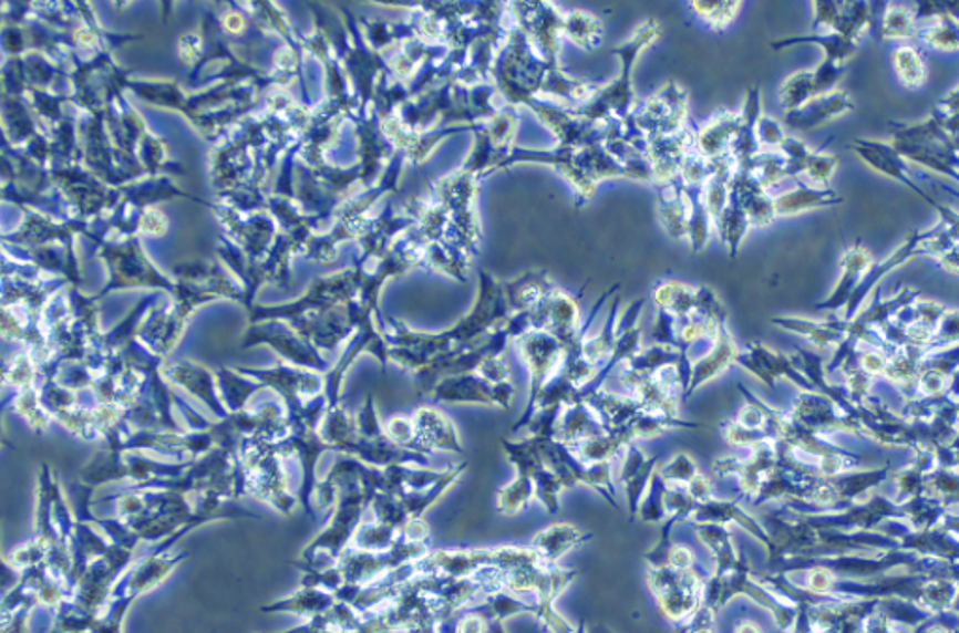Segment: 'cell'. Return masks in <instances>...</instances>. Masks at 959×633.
<instances>
[{
	"label": "cell",
	"mask_w": 959,
	"mask_h": 633,
	"mask_svg": "<svg viewBox=\"0 0 959 633\" xmlns=\"http://www.w3.org/2000/svg\"><path fill=\"white\" fill-rule=\"evenodd\" d=\"M511 315L503 281L486 272L484 268H478V291L468 313L452 329L437 334L414 332L401 323H395L394 349L390 351V356L408 370L422 372L425 365L432 364L439 356L473 347L480 341L486 340L487 335L501 329Z\"/></svg>",
	"instance_id": "cell-1"
},
{
	"label": "cell",
	"mask_w": 959,
	"mask_h": 633,
	"mask_svg": "<svg viewBox=\"0 0 959 633\" xmlns=\"http://www.w3.org/2000/svg\"><path fill=\"white\" fill-rule=\"evenodd\" d=\"M540 164L553 167L570 184L576 194L577 207H584L592 201L596 189L604 180L611 178H630L639 183L652 184V169H641L620 162L606 143L589 146L555 145L551 148H527L514 146L508 159L501 165V170H508L516 165Z\"/></svg>",
	"instance_id": "cell-2"
},
{
	"label": "cell",
	"mask_w": 959,
	"mask_h": 633,
	"mask_svg": "<svg viewBox=\"0 0 959 633\" xmlns=\"http://www.w3.org/2000/svg\"><path fill=\"white\" fill-rule=\"evenodd\" d=\"M102 505H113V518L140 536L141 542L156 546L181 532H192L208 523L192 497L173 489L130 487L92 502V506Z\"/></svg>",
	"instance_id": "cell-3"
},
{
	"label": "cell",
	"mask_w": 959,
	"mask_h": 633,
	"mask_svg": "<svg viewBox=\"0 0 959 633\" xmlns=\"http://www.w3.org/2000/svg\"><path fill=\"white\" fill-rule=\"evenodd\" d=\"M319 433L330 452H340L341 456L354 457L373 469H386L392 465L425 467L432 461V456L394 445L384 432V426H381V422L377 418L371 402L365 403L359 421H354L340 408L330 411Z\"/></svg>",
	"instance_id": "cell-4"
},
{
	"label": "cell",
	"mask_w": 959,
	"mask_h": 633,
	"mask_svg": "<svg viewBox=\"0 0 959 633\" xmlns=\"http://www.w3.org/2000/svg\"><path fill=\"white\" fill-rule=\"evenodd\" d=\"M662 37L663 24L658 19H645L643 23H639L625 42L611 49L620 64L617 77L609 81L608 85H601L587 104L576 107L577 113L600 124H615L632 115L638 107L632 81L633 68L638 64L639 56L643 55L645 49L654 45Z\"/></svg>",
	"instance_id": "cell-5"
},
{
	"label": "cell",
	"mask_w": 959,
	"mask_h": 633,
	"mask_svg": "<svg viewBox=\"0 0 959 633\" xmlns=\"http://www.w3.org/2000/svg\"><path fill=\"white\" fill-rule=\"evenodd\" d=\"M78 516L68 502L53 469L43 463L37 487V538L45 549V567L66 584L73 570L72 543Z\"/></svg>",
	"instance_id": "cell-6"
},
{
	"label": "cell",
	"mask_w": 959,
	"mask_h": 633,
	"mask_svg": "<svg viewBox=\"0 0 959 633\" xmlns=\"http://www.w3.org/2000/svg\"><path fill=\"white\" fill-rule=\"evenodd\" d=\"M186 535L189 532H181L158 543L151 553L145 554L126 570L111 592L110 602L102 611L92 633H122L124 621L135 600L158 589L159 584L188 559V551H173V546Z\"/></svg>",
	"instance_id": "cell-7"
},
{
	"label": "cell",
	"mask_w": 959,
	"mask_h": 633,
	"mask_svg": "<svg viewBox=\"0 0 959 633\" xmlns=\"http://www.w3.org/2000/svg\"><path fill=\"white\" fill-rule=\"evenodd\" d=\"M555 66L559 64L544 61L525 31L514 23L493 66V85L506 104L525 107L530 100L546 96L547 80Z\"/></svg>",
	"instance_id": "cell-8"
},
{
	"label": "cell",
	"mask_w": 959,
	"mask_h": 633,
	"mask_svg": "<svg viewBox=\"0 0 959 633\" xmlns=\"http://www.w3.org/2000/svg\"><path fill=\"white\" fill-rule=\"evenodd\" d=\"M238 469H240V497L259 500L272 506L283 516L297 510L298 495L289 487L286 461L278 448L265 446H238Z\"/></svg>",
	"instance_id": "cell-9"
},
{
	"label": "cell",
	"mask_w": 959,
	"mask_h": 633,
	"mask_svg": "<svg viewBox=\"0 0 959 633\" xmlns=\"http://www.w3.org/2000/svg\"><path fill=\"white\" fill-rule=\"evenodd\" d=\"M711 573L695 568H647V583L662 615L673 627L684 626L703 605L704 587Z\"/></svg>",
	"instance_id": "cell-10"
},
{
	"label": "cell",
	"mask_w": 959,
	"mask_h": 633,
	"mask_svg": "<svg viewBox=\"0 0 959 633\" xmlns=\"http://www.w3.org/2000/svg\"><path fill=\"white\" fill-rule=\"evenodd\" d=\"M516 349L527 367L528 394L522 416L512 426L514 433L522 432L533 421L542 392L559 373L566 356L565 345L546 330H530L516 341Z\"/></svg>",
	"instance_id": "cell-11"
},
{
	"label": "cell",
	"mask_w": 959,
	"mask_h": 633,
	"mask_svg": "<svg viewBox=\"0 0 959 633\" xmlns=\"http://www.w3.org/2000/svg\"><path fill=\"white\" fill-rule=\"evenodd\" d=\"M688 102L690 97L687 89L677 81H671L638 104L632 115L625 121L630 122L650 145V141L679 134L687 128Z\"/></svg>",
	"instance_id": "cell-12"
},
{
	"label": "cell",
	"mask_w": 959,
	"mask_h": 633,
	"mask_svg": "<svg viewBox=\"0 0 959 633\" xmlns=\"http://www.w3.org/2000/svg\"><path fill=\"white\" fill-rule=\"evenodd\" d=\"M480 178L457 169L454 175L439 183L437 199L448 212L457 237L471 253L478 256L482 226H480L476 199H478Z\"/></svg>",
	"instance_id": "cell-13"
},
{
	"label": "cell",
	"mask_w": 959,
	"mask_h": 633,
	"mask_svg": "<svg viewBox=\"0 0 959 633\" xmlns=\"http://www.w3.org/2000/svg\"><path fill=\"white\" fill-rule=\"evenodd\" d=\"M514 23L525 31L538 55L549 64H560L565 12L555 2H508Z\"/></svg>",
	"instance_id": "cell-14"
},
{
	"label": "cell",
	"mask_w": 959,
	"mask_h": 633,
	"mask_svg": "<svg viewBox=\"0 0 959 633\" xmlns=\"http://www.w3.org/2000/svg\"><path fill=\"white\" fill-rule=\"evenodd\" d=\"M525 107L533 111L536 118L551 132L557 145L589 146L608 141L609 124L589 121L570 105L560 107L547 102L546 97H535Z\"/></svg>",
	"instance_id": "cell-15"
},
{
	"label": "cell",
	"mask_w": 959,
	"mask_h": 633,
	"mask_svg": "<svg viewBox=\"0 0 959 633\" xmlns=\"http://www.w3.org/2000/svg\"><path fill=\"white\" fill-rule=\"evenodd\" d=\"M516 396L514 383L493 384L478 372L450 375L433 386L432 397L435 403L450 405H489V407L508 411Z\"/></svg>",
	"instance_id": "cell-16"
},
{
	"label": "cell",
	"mask_w": 959,
	"mask_h": 633,
	"mask_svg": "<svg viewBox=\"0 0 959 633\" xmlns=\"http://www.w3.org/2000/svg\"><path fill=\"white\" fill-rule=\"evenodd\" d=\"M528 316L533 330H546L555 335L565 349L576 345L584 326L579 315V300L563 291L559 286L555 287L535 310L528 311Z\"/></svg>",
	"instance_id": "cell-17"
},
{
	"label": "cell",
	"mask_w": 959,
	"mask_h": 633,
	"mask_svg": "<svg viewBox=\"0 0 959 633\" xmlns=\"http://www.w3.org/2000/svg\"><path fill=\"white\" fill-rule=\"evenodd\" d=\"M414 427H416V443H414V452L433 456L437 452L443 454H463L462 435L457 429L454 421L448 414L435 407V405H424L416 408L413 414Z\"/></svg>",
	"instance_id": "cell-18"
},
{
	"label": "cell",
	"mask_w": 959,
	"mask_h": 633,
	"mask_svg": "<svg viewBox=\"0 0 959 633\" xmlns=\"http://www.w3.org/2000/svg\"><path fill=\"white\" fill-rule=\"evenodd\" d=\"M660 459L662 456H658V454L649 456L643 448H639L638 443L626 448L619 473V484L622 486L626 508H628L632 521L638 519L639 505L649 491L650 481L654 478L656 470L660 469V465H658Z\"/></svg>",
	"instance_id": "cell-19"
},
{
	"label": "cell",
	"mask_w": 959,
	"mask_h": 633,
	"mask_svg": "<svg viewBox=\"0 0 959 633\" xmlns=\"http://www.w3.org/2000/svg\"><path fill=\"white\" fill-rule=\"evenodd\" d=\"M739 354H741V349L736 345L735 338L731 334L728 324H723L722 329L718 330L716 338L712 340L709 351L693 362L692 377H690L684 399L692 397L699 388H703L704 384L722 377L729 367L736 364Z\"/></svg>",
	"instance_id": "cell-20"
},
{
	"label": "cell",
	"mask_w": 959,
	"mask_h": 633,
	"mask_svg": "<svg viewBox=\"0 0 959 633\" xmlns=\"http://www.w3.org/2000/svg\"><path fill=\"white\" fill-rule=\"evenodd\" d=\"M693 146H695L693 132L688 128L682 129L679 134L666 135L660 139L650 141L647 159H649L652 175H654L652 184L671 183L674 178H679L682 164H684V159Z\"/></svg>",
	"instance_id": "cell-21"
},
{
	"label": "cell",
	"mask_w": 959,
	"mask_h": 633,
	"mask_svg": "<svg viewBox=\"0 0 959 633\" xmlns=\"http://www.w3.org/2000/svg\"><path fill=\"white\" fill-rule=\"evenodd\" d=\"M741 111H718L693 132L695 151L711 162L731 156V146L741 128Z\"/></svg>",
	"instance_id": "cell-22"
},
{
	"label": "cell",
	"mask_w": 959,
	"mask_h": 633,
	"mask_svg": "<svg viewBox=\"0 0 959 633\" xmlns=\"http://www.w3.org/2000/svg\"><path fill=\"white\" fill-rule=\"evenodd\" d=\"M853 110L855 105L847 96V92L836 91L826 96L814 97L801 110L785 113L784 122L787 128L795 132H812L828 122L836 121L839 116L847 115Z\"/></svg>",
	"instance_id": "cell-23"
},
{
	"label": "cell",
	"mask_w": 959,
	"mask_h": 633,
	"mask_svg": "<svg viewBox=\"0 0 959 633\" xmlns=\"http://www.w3.org/2000/svg\"><path fill=\"white\" fill-rule=\"evenodd\" d=\"M590 540H592V535L585 532L576 525L555 523L542 529L540 532H536L530 548L535 549L536 554L540 557L546 567H559L560 560L577 549L584 548L585 543L590 542Z\"/></svg>",
	"instance_id": "cell-24"
},
{
	"label": "cell",
	"mask_w": 959,
	"mask_h": 633,
	"mask_svg": "<svg viewBox=\"0 0 959 633\" xmlns=\"http://www.w3.org/2000/svg\"><path fill=\"white\" fill-rule=\"evenodd\" d=\"M652 188L656 191V210L663 231L673 240H688L690 210L680 178H674L671 183L652 184Z\"/></svg>",
	"instance_id": "cell-25"
},
{
	"label": "cell",
	"mask_w": 959,
	"mask_h": 633,
	"mask_svg": "<svg viewBox=\"0 0 959 633\" xmlns=\"http://www.w3.org/2000/svg\"><path fill=\"white\" fill-rule=\"evenodd\" d=\"M795 188L774 197L777 218H790V216H798V214L810 212V210L836 207V205H842L845 201L844 197L832 188L812 186V184L802 183L801 178H795Z\"/></svg>",
	"instance_id": "cell-26"
},
{
	"label": "cell",
	"mask_w": 959,
	"mask_h": 633,
	"mask_svg": "<svg viewBox=\"0 0 959 633\" xmlns=\"http://www.w3.org/2000/svg\"><path fill=\"white\" fill-rule=\"evenodd\" d=\"M338 602L340 600L336 598L334 592L327 591L322 587H316V584L302 583L297 592H292L291 596L280 598L276 602L262 605L261 611L262 613H291V615L300 616L305 621H310L313 616L330 611Z\"/></svg>",
	"instance_id": "cell-27"
},
{
	"label": "cell",
	"mask_w": 959,
	"mask_h": 633,
	"mask_svg": "<svg viewBox=\"0 0 959 633\" xmlns=\"http://www.w3.org/2000/svg\"><path fill=\"white\" fill-rule=\"evenodd\" d=\"M741 115V128L736 132L735 141H733V146H731V158L735 159L736 165L747 164V162H752L755 156H760L763 153L760 139H757V124H760L761 116H763L760 86L747 89Z\"/></svg>",
	"instance_id": "cell-28"
},
{
	"label": "cell",
	"mask_w": 959,
	"mask_h": 633,
	"mask_svg": "<svg viewBox=\"0 0 959 633\" xmlns=\"http://www.w3.org/2000/svg\"><path fill=\"white\" fill-rule=\"evenodd\" d=\"M587 403L598 416L601 427L606 432L613 433H625L628 426L636 421V416L643 411V405L630 394L620 396V394L606 392V390H600L598 394L589 397Z\"/></svg>",
	"instance_id": "cell-29"
},
{
	"label": "cell",
	"mask_w": 959,
	"mask_h": 633,
	"mask_svg": "<svg viewBox=\"0 0 959 633\" xmlns=\"http://www.w3.org/2000/svg\"><path fill=\"white\" fill-rule=\"evenodd\" d=\"M872 37L877 40H907L917 34L915 10L893 2H872Z\"/></svg>",
	"instance_id": "cell-30"
},
{
	"label": "cell",
	"mask_w": 959,
	"mask_h": 633,
	"mask_svg": "<svg viewBox=\"0 0 959 633\" xmlns=\"http://www.w3.org/2000/svg\"><path fill=\"white\" fill-rule=\"evenodd\" d=\"M503 286L512 313H528L535 310L536 305L540 304L542 300L557 287L546 272H538V270L523 272L514 280L503 281Z\"/></svg>",
	"instance_id": "cell-31"
},
{
	"label": "cell",
	"mask_w": 959,
	"mask_h": 633,
	"mask_svg": "<svg viewBox=\"0 0 959 633\" xmlns=\"http://www.w3.org/2000/svg\"><path fill=\"white\" fill-rule=\"evenodd\" d=\"M795 45H817V48L823 49L825 59L836 62V64H847L858 53V42L842 37L838 32H812V34L782 38V40L771 42V48L774 51H784V49L795 48Z\"/></svg>",
	"instance_id": "cell-32"
},
{
	"label": "cell",
	"mask_w": 959,
	"mask_h": 633,
	"mask_svg": "<svg viewBox=\"0 0 959 633\" xmlns=\"http://www.w3.org/2000/svg\"><path fill=\"white\" fill-rule=\"evenodd\" d=\"M750 229H753L752 221L747 218L739 195L731 189L728 207L723 208L722 214L714 219V231L718 232V237L722 240L731 259H736L739 256L742 242H744Z\"/></svg>",
	"instance_id": "cell-33"
},
{
	"label": "cell",
	"mask_w": 959,
	"mask_h": 633,
	"mask_svg": "<svg viewBox=\"0 0 959 633\" xmlns=\"http://www.w3.org/2000/svg\"><path fill=\"white\" fill-rule=\"evenodd\" d=\"M601 432H606V429L601 427L600 421H598L595 411L590 408L589 403L576 402L563 408L559 435H557L560 443H565L566 446H576L585 438Z\"/></svg>",
	"instance_id": "cell-34"
},
{
	"label": "cell",
	"mask_w": 959,
	"mask_h": 633,
	"mask_svg": "<svg viewBox=\"0 0 959 633\" xmlns=\"http://www.w3.org/2000/svg\"><path fill=\"white\" fill-rule=\"evenodd\" d=\"M656 310L668 311L677 319H684L698 311V286H688L679 280H662L652 289Z\"/></svg>",
	"instance_id": "cell-35"
},
{
	"label": "cell",
	"mask_w": 959,
	"mask_h": 633,
	"mask_svg": "<svg viewBox=\"0 0 959 633\" xmlns=\"http://www.w3.org/2000/svg\"><path fill=\"white\" fill-rule=\"evenodd\" d=\"M704 186H690L682 184V191L688 201V210H690V221H688V242L692 248L693 253H699L707 248L709 238H711L712 224L711 212L704 205L703 197Z\"/></svg>",
	"instance_id": "cell-36"
},
{
	"label": "cell",
	"mask_w": 959,
	"mask_h": 633,
	"mask_svg": "<svg viewBox=\"0 0 959 633\" xmlns=\"http://www.w3.org/2000/svg\"><path fill=\"white\" fill-rule=\"evenodd\" d=\"M563 37L584 51H596L604 43V23L595 13L574 8L565 12Z\"/></svg>",
	"instance_id": "cell-37"
},
{
	"label": "cell",
	"mask_w": 959,
	"mask_h": 633,
	"mask_svg": "<svg viewBox=\"0 0 959 633\" xmlns=\"http://www.w3.org/2000/svg\"><path fill=\"white\" fill-rule=\"evenodd\" d=\"M888 59L896 80L907 91H918L928 80V66L920 49L912 45H898L890 51Z\"/></svg>",
	"instance_id": "cell-38"
},
{
	"label": "cell",
	"mask_w": 959,
	"mask_h": 633,
	"mask_svg": "<svg viewBox=\"0 0 959 633\" xmlns=\"http://www.w3.org/2000/svg\"><path fill=\"white\" fill-rule=\"evenodd\" d=\"M533 500H536L535 480L516 475L506 486L498 489L497 497H495V510H497L498 516L514 518L517 513L527 510Z\"/></svg>",
	"instance_id": "cell-39"
},
{
	"label": "cell",
	"mask_w": 959,
	"mask_h": 633,
	"mask_svg": "<svg viewBox=\"0 0 959 633\" xmlns=\"http://www.w3.org/2000/svg\"><path fill=\"white\" fill-rule=\"evenodd\" d=\"M915 38L928 48L952 53L959 49V23L950 13H945L941 18L918 24Z\"/></svg>",
	"instance_id": "cell-40"
},
{
	"label": "cell",
	"mask_w": 959,
	"mask_h": 633,
	"mask_svg": "<svg viewBox=\"0 0 959 633\" xmlns=\"http://www.w3.org/2000/svg\"><path fill=\"white\" fill-rule=\"evenodd\" d=\"M874 264V257L866 250L863 242L853 243L849 248H845L844 257H842V283L838 286V291L834 294L831 302H839L845 294H849L856 286H860L864 276L868 272V268Z\"/></svg>",
	"instance_id": "cell-41"
},
{
	"label": "cell",
	"mask_w": 959,
	"mask_h": 633,
	"mask_svg": "<svg viewBox=\"0 0 959 633\" xmlns=\"http://www.w3.org/2000/svg\"><path fill=\"white\" fill-rule=\"evenodd\" d=\"M403 538H405L403 530H395L379 523L375 519H370L360 527L354 540H352L351 548L370 551V553H384V551H392L395 546H400Z\"/></svg>",
	"instance_id": "cell-42"
},
{
	"label": "cell",
	"mask_w": 959,
	"mask_h": 633,
	"mask_svg": "<svg viewBox=\"0 0 959 633\" xmlns=\"http://www.w3.org/2000/svg\"><path fill=\"white\" fill-rule=\"evenodd\" d=\"M688 7L707 29H711L718 34L728 31L729 27L735 23L739 13L742 12V2H728V0H722V2L720 0L716 2L693 0V2H688Z\"/></svg>",
	"instance_id": "cell-43"
},
{
	"label": "cell",
	"mask_w": 959,
	"mask_h": 633,
	"mask_svg": "<svg viewBox=\"0 0 959 633\" xmlns=\"http://www.w3.org/2000/svg\"><path fill=\"white\" fill-rule=\"evenodd\" d=\"M777 97H780V105L784 107L785 113L804 107L807 102H812L815 97L814 72L801 70V72L791 73L790 77L777 89Z\"/></svg>",
	"instance_id": "cell-44"
},
{
	"label": "cell",
	"mask_w": 959,
	"mask_h": 633,
	"mask_svg": "<svg viewBox=\"0 0 959 633\" xmlns=\"http://www.w3.org/2000/svg\"><path fill=\"white\" fill-rule=\"evenodd\" d=\"M872 2H839V23L836 32L858 42L863 32L872 29Z\"/></svg>",
	"instance_id": "cell-45"
},
{
	"label": "cell",
	"mask_w": 959,
	"mask_h": 633,
	"mask_svg": "<svg viewBox=\"0 0 959 633\" xmlns=\"http://www.w3.org/2000/svg\"><path fill=\"white\" fill-rule=\"evenodd\" d=\"M565 480L560 478L555 470L549 469L544 465L535 476V497L540 502L542 508L549 516H557L560 511V497L565 494Z\"/></svg>",
	"instance_id": "cell-46"
},
{
	"label": "cell",
	"mask_w": 959,
	"mask_h": 633,
	"mask_svg": "<svg viewBox=\"0 0 959 633\" xmlns=\"http://www.w3.org/2000/svg\"><path fill=\"white\" fill-rule=\"evenodd\" d=\"M666 489L668 484L662 480V476L656 470L654 478L650 481L649 491L645 495L641 505H639L638 519L641 523L660 525L662 527L668 521V510H666Z\"/></svg>",
	"instance_id": "cell-47"
},
{
	"label": "cell",
	"mask_w": 959,
	"mask_h": 633,
	"mask_svg": "<svg viewBox=\"0 0 959 633\" xmlns=\"http://www.w3.org/2000/svg\"><path fill=\"white\" fill-rule=\"evenodd\" d=\"M173 377L178 381V383L184 384V386H188V390H192L194 394L203 399V402H207L210 407H213L214 413L221 416V418H227V413H225V408L219 405L218 399L214 397L213 386H210V377H208L207 372H203V370H197L194 365H178L176 370H173Z\"/></svg>",
	"instance_id": "cell-48"
},
{
	"label": "cell",
	"mask_w": 959,
	"mask_h": 633,
	"mask_svg": "<svg viewBox=\"0 0 959 633\" xmlns=\"http://www.w3.org/2000/svg\"><path fill=\"white\" fill-rule=\"evenodd\" d=\"M658 475L662 476V480L668 486L688 487L701 473H699L698 463L693 461L690 454L677 452L668 463H663L662 467L658 469Z\"/></svg>",
	"instance_id": "cell-49"
},
{
	"label": "cell",
	"mask_w": 959,
	"mask_h": 633,
	"mask_svg": "<svg viewBox=\"0 0 959 633\" xmlns=\"http://www.w3.org/2000/svg\"><path fill=\"white\" fill-rule=\"evenodd\" d=\"M838 165V156H832V154H823L821 151H814V154H812L810 159H807L804 177L812 183V186L828 188L832 177L836 175Z\"/></svg>",
	"instance_id": "cell-50"
},
{
	"label": "cell",
	"mask_w": 959,
	"mask_h": 633,
	"mask_svg": "<svg viewBox=\"0 0 959 633\" xmlns=\"http://www.w3.org/2000/svg\"><path fill=\"white\" fill-rule=\"evenodd\" d=\"M814 72L815 97L826 96L836 92L839 80L847 72V64H836V62L823 59L819 66L812 70Z\"/></svg>",
	"instance_id": "cell-51"
},
{
	"label": "cell",
	"mask_w": 959,
	"mask_h": 633,
	"mask_svg": "<svg viewBox=\"0 0 959 633\" xmlns=\"http://www.w3.org/2000/svg\"><path fill=\"white\" fill-rule=\"evenodd\" d=\"M384 432L389 435L390 440L401 448L414 452V443H416V427H414L413 416H392L384 424Z\"/></svg>",
	"instance_id": "cell-52"
},
{
	"label": "cell",
	"mask_w": 959,
	"mask_h": 633,
	"mask_svg": "<svg viewBox=\"0 0 959 633\" xmlns=\"http://www.w3.org/2000/svg\"><path fill=\"white\" fill-rule=\"evenodd\" d=\"M757 139H760L763 153H780V148H782L785 139H787V135H785L782 124L776 118H772V116L763 113L760 124H757Z\"/></svg>",
	"instance_id": "cell-53"
},
{
	"label": "cell",
	"mask_w": 959,
	"mask_h": 633,
	"mask_svg": "<svg viewBox=\"0 0 959 633\" xmlns=\"http://www.w3.org/2000/svg\"><path fill=\"white\" fill-rule=\"evenodd\" d=\"M658 311V315H656L654 330H652V341H654L656 345H663V347L680 351L677 316L671 315L668 311Z\"/></svg>",
	"instance_id": "cell-54"
},
{
	"label": "cell",
	"mask_w": 959,
	"mask_h": 633,
	"mask_svg": "<svg viewBox=\"0 0 959 633\" xmlns=\"http://www.w3.org/2000/svg\"><path fill=\"white\" fill-rule=\"evenodd\" d=\"M814 10V32H836L839 23V2H812Z\"/></svg>",
	"instance_id": "cell-55"
},
{
	"label": "cell",
	"mask_w": 959,
	"mask_h": 633,
	"mask_svg": "<svg viewBox=\"0 0 959 633\" xmlns=\"http://www.w3.org/2000/svg\"><path fill=\"white\" fill-rule=\"evenodd\" d=\"M668 564L671 568H677V570H688V568L698 567V557L693 553V549L688 548L684 543H673Z\"/></svg>",
	"instance_id": "cell-56"
},
{
	"label": "cell",
	"mask_w": 959,
	"mask_h": 633,
	"mask_svg": "<svg viewBox=\"0 0 959 633\" xmlns=\"http://www.w3.org/2000/svg\"><path fill=\"white\" fill-rule=\"evenodd\" d=\"M733 633H761V627L752 621H742L736 624Z\"/></svg>",
	"instance_id": "cell-57"
},
{
	"label": "cell",
	"mask_w": 959,
	"mask_h": 633,
	"mask_svg": "<svg viewBox=\"0 0 959 633\" xmlns=\"http://www.w3.org/2000/svg\"><path fill=\"white\" fill-rule=\"evenodd\" d=\"M812 587H814L815 591H821V589H825L826 587V575L823 572L814 573V578H812Z\"/></svg>",
	"instance_id": "cell-58"
},
{
	"label": "cell",
	"mask_w": 959,
	"mask_h": 633,
	"mask_svg": "<svg viewBox=\"0 0 959 633\" xmlns=\"http://www.w3.org/2000/svg\"><path fill=\"white\" fill-rule=\"evenodd\" d=\"M487 633H508L506 632V627H504V621H498V619H492V627H489V632Z\"/></svg>",
	"instance_id": "cell-59"
},
{
	"label": "cell",
	"mask_w": 959,
	"mask_h": 633,
	"mask_svg": "<svg viewBox=\"0 0 959 633\" xmlns=\"http://www.w3.org/2000/svg\"><path fill=\"white\" fill-rule=\"evenodd\" d=\"M589 633H615L611 627L601 626V624H596V626L589 627Z\"/></svg>",
	"instance_id": "cell-60"
},
{
	"label": "cell",
	"mask_w": 959,
	"mask_h": 633,
	"mask_svg": "<svg viewBox=\"0 0 959 633\" xmlns=\"http://www.w3.org/2000/svg\"><path fill=\"white\" fill-rule=\"evenodd\" d=\"M576 633H589V626H587V622H579V624H577Z\"/></svg>",
	"instance_id": "cell-61"
}]
</instances>
